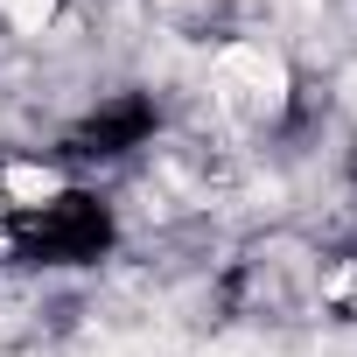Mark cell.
Instances as JSON below:
<instances>
[{"label": "cell", "mask_w": 357, "mask_h": 357, "mask_svg": "<svg viewBox=\"0 0 357 357\" xmlns=\"http://www.w3.org/2000/svg\"><path fill=\"white\" fill-rule=\"evenodd\" d=\"M218 84H225V91H245L259 112H273V105L287 98V70H280V56H266V50H252V43H238V50L218 56Z\"/></svg>", "instance_id": "6da1fadb"}, {"label": "cell", "mask_w": 357, "mask_h": 357, "mask_svg": "<svg viewBox=\"0 0 357 357\" xmlns=\"http://www.w3.org/2000/svg\"><path fill=\"white\" fill-rule=\"evenodd\" d=\"M50 8H56V0H8V22H15L22 36H43V22H50Z\"/></svg>", "instance_id": "3957f363"}, {"label": "cell", "mask_w": 357, "mask_h": 357, "mask_svg": "<svg viewBox=\"0 0 357 357\" xmlns=\"http://www.w3.org/2000/svg\"><path fill=\"white\" fill-rule=\"evenodd\" d=\"M8 190H15L22 204H50V197H56V175H50V168H15Z\"/></svg>", "instance_id": "7a4b0ae2"}]
</instances>
